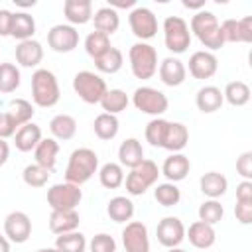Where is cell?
I'll use <instances>...</instances> for the list:
<instances>
[{"label": "cell", "instance_id": "1", "mask_svg": "<svg viewBox=\"0 0 252 252\" xmlns=\"http://www.w3.org/2000/svg\"><path fill=\"white\" fill-rule=\"evenodd\" d=\"M187 26H189V32L201 41V45L207 47V51L213 53L215 49H220L224 45L220 24H219V20L213 12H209V10L195 12Z\"/></svg>", "mask_w": 252, "mask_h": 252}, {"label": "cell", "instance_id": "2", "mask_svg": "<svg viewBox=\"0 0 252 252\" xmlns=\"http://www.w3.org/2000/svg\"><path fill=\"white\" fill-rule=\"evenodd\" d=\"M98 171V156L91 148H77L71 152L67 167H65V181L73 185H85L94 173Z\"/></svg>", "mask_w": 252, "mask_h": 252}, {"label": "cell", "instance_id": "3", "mask_svg": "<svg viewBox=\"0 0 252 252\" xmlns=\"http://www.w3.org/2000/svg\"><path fill=\"white\" fill-rule=\"evenodd\" d=\"M32 98L35 106L41 108H51L59 102L61 98V91H59V83L53 71L49 69H35L32 75Z\"/></svg>", "mask_w": 252, "mask_h": 252}, {"label": "cell", "instance_id": "4", "mask_svg": "<svg viewBox=\"0 0 252 252\" xmlns=\"http://www.w3.org/2000/svg\"><path fill=\"white\" fill-rule=\"evenodd\" d=\"M128 61L132 75L140 81H148L158 73V51L148 41H136L128 49Z\"/></svg>", "mask_w": 252, "mask_h": 252}, {"label": "cell", "instance_id": "5", "mask_svg": "<svg viewBox=\"0 0 252 252\" xmlns=\"http://www.w3.org/2000/svg\"><path fill=\"white\" fill-rule=\"evenodd\" d=\"M159 167L156 161L152 159H144L140 165H136L134 169H130V173L124 177V185H126V193L132 197L144 195L150 187H154L158 183L159 177Z\"/></svg>", "mask_w": 252, "mask_h": 252}, {"label": "cell", "instance_id": "6", "mask_svg": "<svg viewBox=\"0 0 252 252\" xmlns=\"http://www.w3.org/2000/svg\"><path fill=\"white\" fill-rule=\"evenodd\" d=\"M73 91L83 102L98 104L100 98L104 96V93L108 91V87H106V81L98 73H94V71H79L73 77Z\"/></svg>", "mask_w": 252, "mask_h": 252}, {"label": "cell", "instance_id": "7", "mask_svg": "<svg viewBox=\"0 0 252 252\" xmlns=\"http://www.w3.org/2000/svg\"><path fill=\"white\" fill-rule=\"evenodd\" d=\"M163 43L175 55H181L191 47V32L181 16H167L163 20Z\"/></svg>", "mask_w": 252, "mask_h": 252}, {"label": "cell", "instance_id": "8", "mask_svg": "<svg viewBox=\"0 0 252 252\" xmlns=\"http://www.w3.org/2000/svg\"><path fill=\"white\" fill-rule=\"evenodd\" d=\"M132 104L136 106V110H140L144 114H150L154 118H159L167 110L169 100H167V96L159 89L138 87L134 91V94H132Z\"/></svg>", "mask_w": 252, "mask_h": 252}, {"label": "cell", "instance_id": "9", "mask_svg": "<svg viewBox=\"0 0 252 252\" xmlns=\"http://www.w3.org/2000/svg\"><path fill=\"white\" fill-rule=\"evenodd\" d=\"M83 201V189L69 181L55 183L47 189V205L51 211H73Z\"/></svg>", "mask_w": 252, "mask_h": 252}, {"label": "cell", "instance_id": "10", "mask_svg": "<svg viewBox=\"0 0 252 252\" xmlns=\"http://www.w3.org/2000/svg\"><path fill=\"white\" fill-rule=\"evenodd\" d=\"M128 24H130L132 33L140 41H148V39L156 37V33H158V18L146 6H134L128 14Z\"/></svg>", "mask_w": 252, "mask_h": 252}, {"label": "cell", "instance_id": "11", "mask_svg": "<svg viewBox=\"0 0 252 252\" xmlns=\"http://www.w3.org/2000/svg\"><path fill=\"white\" fill-rule=\"evenodd\" d=\"M47 45L55 53H71L79 45V32L69 24H57L47 32Z\"/></svg>", "mask_w": 252, "mask_h": 252}, {"label": "cell", "instance_id": "12", "mask_svg": "<svg viewBox=\"0 0 252 252\" xmlns=\"http://www.w3.org/2000/svg\"><path fill=\"white\" fill-rule=\"evenodd\" d=\"M4 236L14 244H24L32 236V219L24 211H12L4 219Z\"/></svg>", "mask_w": 252, "mask_h": 252}, {"label": "cell", "instance_id": "13", "mask_svg": "<svg viewBox=\"0 0 252 252\" xmlns=\"http://www.w3.org/2000/svg\"><path fill=\"white\" fill-rule=\"evenodd\" d=\"M122 246L126 252H150L148 226L142 220H130L122 228Z\"/></svg>", "mask_w": 252, "mask_h": 252}, {"label": "cell", "instance_id": "14", "mask_svg": "<svg viewBox=\"0 0 252 252\" xmlns=\"http://www.w3.org/2000/svg\"><path fill=\"white\" fill-rule=\"evenodd\" d=\"M185 69L189 71V75L193 79L205 81V79H211L219 71V59H217L215 53H211L207 49H199V51L191 53L189 63L185 65Z\"/></svg>", "mask_w": 252, "mask_h": 252}, {"label": "cell", "instance_id": "15", "mask_svg": "<svg viewBox=\"0 0 252 252\" xmlns=\"http://www.w3.org/2000/svg\"><path fill=\"white\" fill-rule=\"evenodd\" d=\"M158 242L165 248H175L185 240V224L177 217H163L156 226Z\"/></svg>", "mask_w": 252, "mask_h": 252}, {"label": "cell", "instance_id": "16", "mask_svg": "<svg viewBox=\"0 0 252 252\" xmlns=\"http://www.w3.org/2000/svg\"><path fill=\"white\" fill-rule=\"evenodd\" d=\"M158 75H159V81L167 87H179L185 83L187 79V69H185V63L177 57H165L159 67H158Z\"/></svg>", "mask_w": 252, "mask_h": 252}, {"label": "cell", "instance_id": "17", "mask_svg": "<svg viewBox=\"0 0 252 252\" xmlns=\"http://www.w3.org/2000/svg\"><path fill=\"white\" fill-rule=\"evenodd\" d=\"M185 238H189L193 248L207 250L217 242V232H215V226L203 220H195L189 224V228H185Z\"/></svg>", "mask_w": 252, "mask_h": 252}, {"label": "cell", "instance_id": "18", "mask_svg": "<svg viewBox=\"0 0 252 252\" xmlns=\"http://www.w3.org/2000/svg\"><path fill=\"white\" fill-rule=\"evenodd\" d=\"M189 171H191V161H189V158H187L185 154H181V152L167 156L165 161H163V165H161V169H159V173H161L167 181H171V183L183 181Z\"/></svg>", "mask_w": 252, "mask_h": 252}, {"label": "cell", "instance_id": "19", "mask_svg": "<svg viewBox=\"0 0 252 252\" xmlns=\"http://www.w3.org/2000/svg\"><path fill=\"white\" fill-rule=\"evenodd\" d=\"M63 16L69 26H85L93 20V2L91 0H65Z\"/></svg>", "mask_w": 252, "mask_h": 252}, {"label": "cell", "instance_id": "20", "mask_svg": "<svg viewBox=\"0 0 252 252\" xmlns=\"http://www.w3.org/2000/svg\"><path fill=\"white\" fill-rule=\"evenodd\" d=\"M16 63L20 67H26V69H32V67H37L43 59V45L37 41V39H26V41H20L16 45Z\"/></svg>", "mask_w": 252, "mask_h": 252}, {"label": "cell", "instance_id": "21", "mask_svg": "<svg viewBox=\"0 0 252 252\" xmlns=\"http://www.w3.org/2000/svg\"><path fill=\"white\" fill-rule=\"evenodd\" d=\"M195 104L203 114H213L217 110H220V106L224 104L222 98V91L215 85H205L197 91L195 94Z\"/></svg>", "mask_w": 252, "mask_h": 252}, {"label": "cell", "instance_id": "22", "mask_svg": "<svg viewBox=\"0 0 252 252\" xmlns=\"http://www.w3.org/2000/svg\"><path fill=\"white\" fill-rule=\"evenodd\" d=\"M144 148L142 142L138 138H126L120 146H118V163L122 167L134 169L136 165H140L144 161Z\"/></svg>", "mask_w": 252, "mask_h": 252}, {"label": "cell", "instance_id": "23", "mask_svg": "<svg viewBox=\"0 0 252 252\" xmlns=\"http://www.w3.org/2000/svg\"><path fill=\"white\" fill-rule=\"evenodd\" d=\"M79 222H81V217H79L77 209H73V211H51V215H49V230L57 236L77 230Z\"/></svg>", "mask_w": 252, "mask_h": 252}, {"label": "cell", "instance_id": "24", "mask_svg": "<svg viewBox=\"0 0 252 252\" xmlns=\"http://www.w3.org/2000/svg\"><path fill=\"white\" fill-rule=\"evenodd\" d=\"M41 128L35 124V122H28L24 126H20L14 134V144H16V150L18 152H32L35 150V146L41 142Z\"/></svg>", "mask_w": 252, "mask_h": 252}, {"label": "cell", "instance_id": "25", "mask_svg": "<svg viewBox=\"0 0 252 252\" xmlns=\"http://www.w3.org/2000/svg\"><path fill=\"white\" fill-rule=\"evenodd\" d=\"M189 142V130L185 124L181 122H169L167 124V130H165V136H163V144L161 148L171 152V154H179Z\"/></svg>", "mask_w": 252, "mask_h": 252}, {"label": "cell", "instance_id": "26", "mask_svg": "<svg viewBox=\"0 0 252 252\" xmlns=\"http://www.w3.org/2000/svg\"><path fill=\"white\" fill-rule=\"evenodd\" d=\"M199 189L209 199H219L228 189V179L219 171H207L199 179Z\"/></svg>", "mask_w": 252, "mask_h": 252}, {"label": "cell", "instance_id": "27", "mask_svg": "<svg viewBox=\"0 0 252 252\" xmlns=\"http://www.w3.org/2000/svg\"><path fill=\"white\" fill-rule=\"evenodd\" d=\"M57 154H59V142L55 138H41V142L35 146L33 150V158L35 163L53 171L55 163H57Z\"/></svg>", "mask_w": 252, "mask_h": 252}, {"label": "cell", "instance_id": "28", "mask_svg": "<svg viewBox=\"0 0 252 252\" xmlns=\"http://www.w3.org/2000/svg\"><path fill=\"white\" fill-rule=\"evenodd\" d=\"M93 24H94L96 32L110 37L120 28V14H118V10H114L110 6H102L93 14Z\"/></svg>", "mask_w": 252, "mask_h": 252}, {"label": "cell", "instance_id": "29", "mask_svg": "<svg viewBox=\"0 0 252 252\" xmlns=\"http://www.w3.org/2000/svg\"><path fill=\"white\" fill-rule=\"evenodd\" d=\"M106 215L114 222H130L134 217V203L130 197L116 195L106 203Z\"/></svg>", "mask_w": 252, "mask_h": 252}, {"label": "cell", "instance_id": "30", "mask_svg": "<svg viewBox=\"0 0 252 252\" xmlns=\"http://www.w3.org/2000/svg\"><path fill=\"white\" fill-rule=\"evenodd\" d=\"M49 132L57 142H67L77 134V120L71 114H55L49 120Z\"/></svg>", "mask_w": 252, "mask_h": 252}, {"label": "cell", "instance_id": "31", "mask_svg": "<svg viewBox=\"0 0 252 252\" xmlns=\"http://www.w3.org/2000/svg\"><path fill=\"white\" fill-rule=\"evenodd\" d=\"M33 33H35L33 16H30L28 12H14L10 35L16 37L18 41H26V39H33Z\"/></svg>", "mask_w": 252, "mask_h": 252}, {"label": "cell", "instance_id": "32", "mask_svg": "<svg viewBox=\"0 0 252 252\" xmlns=\"http://www.w3.org/2000/svg\"><path fill=\"white\" fill-rule=\"evenodd\" d=\"M93 130H94V136L102 142H110L116 138L118 130H120V122L114 114H106V112H100L94 122H93Z\"/></svg>", "mask_w": 252, "mask_h": 252}, {"label": "cell", "instance_id": "33", "mask_svg": "<svg viewBox=\"0 0 252 252\" xmlns=\"http://www.w3.org/2000/svg\"><path fill=\"white\" fill-rule=\"evenodd\" d=\"M98 181L104 189H118L120 185H124V167L116 161H108L104 163L98 171Z\"/></svg>", "mask_w": 252, "mask_h": 252}, {"label": "cell", "instance_id": "34", "mask_svg": "<svg viewBox=\"0 0 252 252\" xmlns=\"http://www.w3.org/2000/svg\"><path fill=\"white\" fill-rule=\"evenodd\" d=\"M124 65V53L118 47H110L106 53H102L98 59H94V67L98 73H106V75H114L122 69Z\"/></svg>", "mask_w": 252, "mask_h": 252}, {"label": "cell", "instance_id": "35", "mask_svg": "<svg viewBox=\"0 0 252 252\" xmlns=\"http://www.w3.org/2000/svg\"><path fill=\"white\" fill-rule=\"evenodd\" d=\"M128 102H130V98H128V94L122 91V89H108L106 93H104V96L100 98V106H102V110L106 112V114H120L122 110H126V106H128Z\"/></svg>", "mask_w": 252, "mask_h": 252}, {"label": "cell", "instance_id": "36", "mask_svg": "<svg viewBox=\"0 0 252 252\" xmlns=\"http://www.w3.org/2000/svg\"><path fill=\"white\" fill-rule=\"evenodd\" d=\"M222 98L230 106H244L250 100V87L244 81H230L222 91Z\"/></svg>", "mask_w": 252, "mask_h": 252}, {"label": "cell", "instance_id": "37", "mask_svg": "<svg viewBox=\"0 0 252 252\" xmlns=\"http://www.w3.org/2000/svg\"><path fill=\"white\" fill-rule=\"evenodd\" d=\"M22 83L20 69L14 63H0V93L10 94L16 93Z\"/></svg>", "mask_w": 252, "mask_h": 252}, {"label": "cell", "instance_id": "38", "mask_svg": "<svg viewBox=\"0 0 252 252\" xmlns=\"http://www.w3.org/2000/svg\"><path fill=\"white\" fill-rule=\"evenodd\" d=\"M6 112L12 116V120H14L16 126L20 128V126L32 122L35 110H33V104H32L30 100H26V98H14V100H10Z\"/></svg>", "mask_w": 252, "mask_h": 252}, {"label": "cell", "instance_id": "39", "mask_svg": "<svg viewBox=\"0 0 252 252\" xmlns=\"http://www.w3.org/2000/svg\"><path fill=\"white\" fill-rule=\"evenodd\" d=\"M112 47V43H110V37L108 35H104V33H100V32H91L87 37H85V51H87V55L94 61V59H98L102 53H106L108 49Z\"/></svg>", "mask_w": 252, "mask_h": 252}, {"label": "cell", "instance_id": "40", "mask_svg": "<svg viewBox=\"0 0 252 252\" xmlns=\"http://www.w3.org/2000/svg\"><path fill=\"white\" fill-rule=\"evenodd\" d=\"M154 199L161 207H175L181 201V191H179V187L175 183L163 181V183H158L154 187Z\"/></svg>", "mask_w": 252, "mask_h": 252}, {"label": "cell", "instance_id": "41", "mask_svg": "<svg viewBox=\"0 0 252 252\" xmlns=\"http://www.w3.org/2000/svg\"><path fill=\"white\" fill-rule=\"evenodd\" d=\"M55 248L59 252H85L87 250V238L79 230H73V232H67V234H59L55 238Z\"/></svg>", "mask_w": 252, "mask_h": 252}, {"label": "cell", "instance_id": "42", "mask_svg": "<svg viewBox=\"0 0 252 252\" xmlns=\"http://www.w3.org/2000/svg\"><path fill=\"white\" fill-rule=\"evenodd\" d=\"M167 124L169 120L165 118H152L148 124H146V130H144V136H146V142L152 146V148H161L163 144V136H165V130H167Z\"/></svg>", "mask_w": 252, "mask_h": 252}, {"label": "cell", "instance_id": "43", "mask_svg": "<svg viewBox=\"0 0 252 252\" xmlns=\"http://www.w3.org/2000/svg\"><path fill=\"white\" fill-rule=\"evenodd\" d=\"M197 215H199V220H203V222L215 226L217 222L222 220L224 209H222V205H220L217 199H207V201H203V203L199 205Z\"/></svg>", "mask_w": 252, "mask_h": 252}, {"label": "cell", "instance_id": "44", "mask_svg": "<svg viewBox=\"0 0 252 252\" xmlns=\"http://www.w3.org/2000/svg\"><path fill=\"white\" fill-rule=\"evenodd\" d=\"M49 175H51V171L41 167V165H37L35 161L26 165L24 171H22V179H24V183L28 187H45L47 181H49Z\"/></svg>", "mask_w": 252, "mask_h": 252}, {"label": "cell", "instance_id": "45", "mask_svg": "<svg viewBox=\"0 0 252 252\" xmlns=\"http://www.w3.org/2000/svg\"><path fill=\"white\" fill-rule=\"evenodd\" d=\"M91 252H116V240L108 232H98L87 244Z\"/></svg>", "mask_w": 252, "mask_h": 252}, {"label": "cell", "instance_id": "46", "mask_svg": "<svg viewBox=\"0 0 252 252\" xmlns=\"http://www.w3.org/2000/svg\"><path fill=\"white\" fill-rule=\"evenodd\" d=\"M220 32H222V39L224 43H242L240 39V26H238V20H224L220 24Z\"/></svg>", "mask_w": 252, "mask_h": 252}, {"label": "cell", "instance_id": "47", "mask_svg": "<svg viewBox=\"0 0 252 252\" xmlns=\"http://www.w3.org/2000/svg\"><path fill=\"white\" fill-rule=\"evenodd\" d=\"M236 173H238L242 179L252 181V152L240 154V158L236 159Z\"/></svg>", "mask_w": 252, "mask_h": 252}, {"label": "cell", "instance_id": "48", "mask_svg": "<svg viewBox=\"0 0 252 252\" xmlns=\"http://www.w3.org/2000/svg\"><path fill=\"white\" fill-rule=\"evenodd\" d=\"M16 130H18V126L12 120V116L8 112H0V140L12 138L16 134Z\"/></svg>", "mask_w": 252, "mask_h": 252}, {"label": "cell", "instance_id": "49", "mask_svg": "<svg viewBox=\"0 0 252 252\" xmlns=\"http://www.w3.org/2000/svg\"><path fill=\"white\" fill-rule=\"evenodd\" d=\"M234 217L240 224H250L252 222V203H238L236 201Z\"/></svg>", "mask_w": 252, "mask_h": 252}, {"label": "cell", "instance_id": "50", "mask_svg": "<svg viewBox=\"0 0 252 252\" xmlns=\"http://www.w3.org/2000/svg\"><path fill=\"white\" fill-rule=\"evenodd\" d=\"M236 201L238 203H252V181L242 179L236 185Z\"/></svg>", "mask_w": 252, "mask_h": 252}, {"label": "cell", "instance_id": "51", "mask_svg": "<svg viewBox=\"0 0 252 252\" xmlns=\"http://www.w3.org/2000/svg\"><path fill=\"white\" fill-rule=\"evenodd\" d=\"M12 16L14 12L6 10V8H0V37H8L10 35V30H12Z\"/></svg>", "mask_w": 252, "mask_h": 252}, {"label": "cell", "instance_id": "52", "mask_svg": "<svg viewBox=\"0 0 252 252\" xmlns=\"http://www.w3.org/2000/svg\"><path fill=\"white\" fill-rule=\"evenodd\" d=\"M238 26H240V39H242V43H252V18L246 16V18L238 20Z\"/></svg>", "mask_w": 252, "mask_h": 252}, {"label": "cell", "instance_id": "53", "mask_svg": "<svg viewBox=\"0 0 252 252\" xmlns=\"http://www.w3.org/2000/svg\"><path fill=\"white\" fill-rule=\"evenodd\" d=\"M8 158H10V146L6 140H0V167L8 161Z\"/></svg>", "mask_w": 252, "mask_h": 252}, {"label": "cell", "instance_id": "54", "mask_svg": "<svg viewBox=\"0 0 252 252\" xmlns=\"http://www.w3.org/2000/svg\"><path fill=\"white\" fill-rule=\"evenodd\" d=\"M108 6L114 8V10H116V8H132V6H136V0H126V2H124V0H122V2H114V0H110Z\"/></svg>", "mask_w": 252, "mask_h": 252}, {"label": "cell", "instance_id": "55", "mask_svg": "<svg viewBox=\"0 0 252 252\" xmlns=\"http://www.w3.org/2000/svg\"><path fill=\"white\" fill-rule=\"evenodd\" d=\"M183 6L199 12V10H205V0H201V2H189V0H183Z\"/></svg>", "mask_w": 252, "mask_h": 252}, {"label": "cell", "instance_id": "56", "mask_svg": "<svg viewBox=\"0 0 252 252\" xmlns=\"http://www.w3.org/2000/svg\"><path fill=\"white\" fill-rule=\"evenodd\" d=\"M0 252H10V240L0 234Z\"/></svg>", "mask_w": 252, "mask_h": 252}, {"label": "cell", "instance_id": "57", "mask_svg": "<svg viewBox=\"0 0 252 252\" xmlns=\"http://www.w3.org/2000/svg\"><path fill=\"white\" fill-rule=\"evenodd\" d=\"M16 2V6H20V8H33L35 6V0H30V2H22V0H14Z\"/></svg>", "mask_w": 252, "mask_h": 252}, {"label": "cell", "instance_id": "58", "mask_svg": "<svg viewBox=\"0 0 252 252\" xmlns=\"http://www.w3.org/2000/svg\"><path fill=\"white\" fill-rule=\"evenodd\" d=\"M35 252H59V250L53 246V248H39V250H35Z\"/></svg>", "mask_w": 252, "mask_h": 252}, {"label": "cell", "instance_id": "59", "mask_svg": "<svg viewBox=\"0 0 252 252\" xmlns=\"http://www.w3.org/2000/svg\"><path fill=\"white\" fill-rule=\"evenodd\" d=\"M165 252H187V250H183V248H179V246H175V248H167Z\"/></svg>", "mask_w": 252, "mask_h": 252}]
</instances>
